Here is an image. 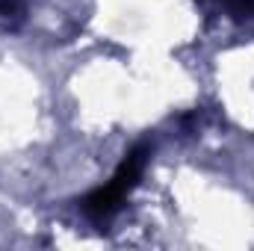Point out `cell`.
<instances>
[{
	"label": "cell",
	"instance_id": "1",
	"mask_svg": "<svg viewBox=\"0 0 254 251\" xmlns=\"http://www.w3.org/2000/svg\"><path fill=\"white\" fill-rule=\"evenodd\" d=\"M145 160H148V148H133L125 157V163L119 166V172L113 175V181L107 187L95 189L86 201H83V210L92 216V219H107L119 210V204L130 195V189L139 184L142 178V169H145Z\"/></svg>",
	"mask_w": 254,
	"mask_h": 251
}]
</instances>
